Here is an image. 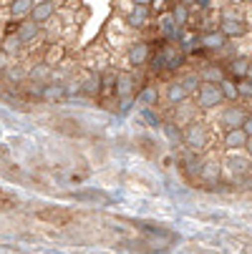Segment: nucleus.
I'll return each instance as SVG.
<instances>
[{
    "mask_svg": "<svg viewBox=\"0 0 252 254\" xmlns=\"http://www.w3.org/2000/svg\"><path fill=\"white\" fill-rule=\"evenodd\" d=\"M214 143H217V131L212 128L209 121L197 119V121L184 126V149L187 151H192L197 156H204L207 151H212Z\"/></svg>",
    "mask_w": 252,
    "mask_h": 254,
    "instance_id": "obj_1",
    "label": "nucleus"
},
{
    "mask_svg": "<svg viewBox=\"0 0 252 254\" xmlns=\"http://www.w3.org/2000/svg\"><path fill=\"white\" fill-rule=\"evenodd\" d=\"M247 116H250L247 106L240 101V103H227V106H222L220 111H217V116H214L209 124H212V128L217 131V136H220V133H225V131H230V128H242V124H245Z\"/></svg>",
    "mask_w": 252,
    "mask_h": 254,
    "instance_id": "obj_2",
    "label": "nucleus"
},
{
    "mask_svg": "<svg viewBox=\"0 0 252 254\" xmlns=\"http://www.w3.org/2000/svg\"><path fill=\"white\" fill-rule=\"evenodd\" d=\"M192 101L199 108V114H214V111H220V108L227 103L225 96H222L220 83H202L197 88V93L192 96Z\"/></svg>",
    "mask_w": 252,
    "mask_h": 254,
    "instance_id": "obj_3",
    "label": "nucleus"
},
{
    "mask_svg": "<svg viewBox=\"0 0 252 254\" xmlns=\"http://www.w3.org/2000/svg\"><path fill=\"white\" fill-rule=\"evenodd\" d=\"M124 53H126V65H129L131 70H136V68H147V65H149V61H152V56H154V48H152L149 41L139 38V41H131Z\"/></svg>",
    "mask_w": 252,
    "mask_h": 254,
    "instance_id": "obj_4",
    "label": "nucleus"
},
{
    "mask_svg": "<svg viewBox=\"0 0 252 254\" xmlns=\"http://www.w3.org/2000/svg\"><path fill=\"white\" fill-rule=\"evenodd\" d=\"M35 216H38L41 222L51 224V227H58V229H63V227H68V224L76 222V214L71 211V209H66V206H46V209H41Z\"/></svg>",
    "mask_w": 252,
    "mask_h": 254,
    "instance_id": "obj_5",
    "label": "nucleus"
},
{
    "mask_svg": "<svg viewBox=\"0 0 252 254\" xmlns=\"http://www.w3.org/2000/svg\"><path fill=\"white\" fill-rule=\"evenodd\" d=\"M124 23L129 25L131 33H144L147 28H152L154 23V13L149 5H134L126 15H124Z\"/></svg>",
    "mask_w": 252,
    "mask_h": 254,
    "instance_id": "obj_6",
    "label": "nucleus"
},
{
    "mask_svg": "<svg viewBox=\"0 0 252 254\" xmlns=\"http://www.w3.org/2000/svg\"><path fill=\"white\" fill-rule=\"evenodd\" d=\"M225 169H227V174L235 179V181H245L247 176H252L250 174V166H252V159L245 154V151H240V154H225Z\"/></svg>",
    "mask_w": 252,
    "mask_h": 254,
    "instance_id": "obj_7",
    "label": "nucleus"
},
{
    "mask_svg": "<svg viewBox=\"0 0 252 254\" xmlns=\"http://www.w3.org/2000/svg\"><path fill=\"white\" fill-rule=\"evenodd\" d=\"M247 141H250V136L245 133V128H230V131L220 133V146H222L225 154H240V151H245Z\"/></svg>",
    "mask_w": 252,
    "mask_h": 254,
    "instance_id": "obj_8",
    "label": "nucleus"
},
{
    "mask_svg": "<svg viewBox=\"0 0 252 254\" xmlns=\"http://www.w3.org/2000/svg\"><path fill=\"white\" fill-rule=\"evenodd\" d=\"M197 73H199L202 83H222L227 78L225 65L220 61H214V58H207L202 65H197Z\"/></svg>",
    "mask_w": 252,
    "mask_h": 254,
    "instance_id": "obj_9",
    "label": "nucleus"
},
{
    "mask_svg": "<svg viewBox=\"0 0 252 254\" xmlns=\"http://www.w3.org/2000/svg\"><path fill=\"white\" fill-rule=\"evenodd\" d=\"M227 46H230V41L220 33V28H214V30H204V33H202V48L209 53V58H212V56L217 58Z\"/></svg>",
    "mask_w": 252,
    "mask_h": 254,
    "instance_id": "obj_10",
    "label": "nucleus"
},
{
    "mask_svg": "<svg viewBox=\"0 0 252 254\" xmlns=\"http://www.w3.org/2000/svg\"><path fill=\"white\" fill-rule=\"evenodd\" d=\"M162 96H164V101H167L169 106H179V103H184V101L192 98V93L184 88V83L179 81V78H171V81L162 88Z\"/></svg>",
    "mask_w": 252,
    "mask_h": 254,
    "instance_id": "obj_11",
    "label": "nucleus"
},
{
    "mask_svg": "<svg viewBox=\"0 0 252 254\" xmlns=\"http://www.w3.org/2000/svg\"><path fill=\"white\" fill-rule=\"evenodd\" d=\"M58 8H61L58 0H38L35 8H33V13H30V20L38 23V25H46V23L53 20V15L58 13Z\"/></svg>",
    "mask_w": 252,
    "mask_h": 254,
    "instance_id": "obj_12",
    "label": "nucleus"
},
{
    "mask_svg": "<svg viewBox=\"0 0 252 254\" xmlns=\"http://www.w3.org/2000/svg\"><path fill=\"white\" fill-rule=\"evenodd\" d=\"M162 98H164V96H162V88H159V83H154V81L144 83V86L139 88V93H136V103H139L141 108H154Z\"/></svg>",
    "mask_w": 252,
    "mask_h": 254,
    "instance_id": "obj_13",
    "label": "nucleus"
},
{
    "mask_svg": "<svg viewBox=\"0 0 252 254\" xmlns=\"http://www.w3.org/2000/svg\"><path fill=\"white\" fill-rule=\"evenodd\" d=\"M220 33L225 35L227 41H242V38H247V35L252 33L250 28H247V23L240 18V20H220Z\"/></svg>",
    "mask_w": 252,
    "mask_h": 254,
    "instance_id": "obj_14",
    "label": "nucleus"
},
{
    "mask_svg": "<svg viewBox=\"0 0 252 254\" xmlns=\"http://www.w3.org/2000/svg\"><path fill=\"white\" fill-rule=\"evenodd\" d=\"M250 63H252V58H247V56H235V58H230L227 63H222V65H225L227 78H232V81H242V78H247Z\"/></svg>",
    "mask_w": 252,
    "mask_h": 254,
    "instance_id": "obj_15",
    "label": "nucleus"
},
{
    "mask_svg": "<svg viewBox=\"0 0 252 254\" xmlns=\"http://www.w3.org/2000/svg\"><path fill=\"white\" fill-rule=\"evenodd\" d=\"M79 88H81L84 96L98 98L101 96V73H98V70H93V68H88L86 73H84V78L79 81Z\"/></svg>",
    "mask_w": 252,
    "mask_h": 254,
    "instance_id": "obj_16",
    "label": "nucleus"
},
{
    "mask_svg": "<svg viewBox=\"0 0 252 254\" xmlns=\"http://www.w3.org/2000/svg\"><path fill=\"white\" fill-rule=\"evenodd\" d=\"M35 3H38V0H8L5 15L13 18V20H28L33 8H35Z\"/></svg>",
    "mask_w": 252,
    "mask_h": 254,
    "instance_id": "obj_17",
    "label": "nucleus"
},
{
    "mask_svg": "<svg viewBox=\"0 0 252 254\" xmlns=\"http://www.w3.org/2000/svg\"><path fill=\"white\" fill-rule=\"evenodd\" d=\"M18 38H20L25 46H33L35 41H43V28H41L38 23H33L30 18H28V20H20Z\"/></svg>",
    "mask_w": 252,
    "mask_h": 254,
    "instance_id": "obj_18",
    "label": "nucleus"
},
{
    "mask_svg": "<svg viewBox=\"0 0 252 254\" xmlns=\"http://www.w3.org/2000/svg\"><path fill=\"white\" fill-rule=\"evenodd\" d=\"M53 128L58 133H66V136H84V126L76 121V119H71V116H61L53 121Z\"/></svg>",
    "mask_w": 252,
    "mask_h": 254,
    "instance_id": "obj_19",
    "label": "nucleus"
},
{
    "mask_svg": "<svg viewBox=\"0 0 252 254\" xmlns=\"http://www.w3.org/2000/svg\"><path fill=\"white\" fill-rule=\"evenodd\" d=\"M169 13H171V18L176 20V25H182V28H189V23H192V8L189 5H184V3H169Z\"/></svg>",
    "mask_w": 252,
    "mask_h": 254,
    "instance_id": "obj_20",
    "label": "nucleus"
},
{
    "mask_svg": "<svg viewBox=\"0 0 252 254\" xmlns=\"http://www.w3.org/2000/svg\"><path fill=\"white\" fill-rule=\"evenodd\" d=\"M162 133L167 136L169 146H184V128L179 126V124H174V121H164Z\"/></svg>",
    "mask_w": 252,
    "mask_h": 254,
    "instance_id": "obj_21",
    "label": "nucleus"
},
{
    "mask_svg": "<svg viewBox=\"0 0 252 254\" xmlns=\"http://www.w3.org/2000/svg\"><path fill=\"white\" fill-rule=\"evenodd\" d=\"M0 48H3V51L13 58V56H18V53L25 48V43L18 38V33H10V35H3V43H0Z\"/></svg>",
    "mask_w": 252,
    "mask_h": 254,
    "instance_id": "obj_22",
    "label": "nucleus"
},
{
    "mask_svg": "<svg viewBox=\"0 0 252 254\" xmlns=\"http://www.w3.org/2000/svg\"><path fill=\"white\" fill-rule=\"evenodd\" d=\"M43 58H46V65H56V63H61L63 58H66V51H63V46L61 43H53V46H46V51H43Z\"/></svg>",
    "mask_w": 252,
    "mask_h": 254,
    "instance_id": "obj_23",
    "label": "nucleus"
},
{
    "mask_svg": "<svg viewBox=\"0 0 252 254\" xmlns=\"http://www.w3.org/2000/svg\"><path fill=\"white\" fill-rule=\"evenodd\" d=\"M220 88H222V96H225L227 103H240V88H237V81L225 78V81L220 83Z\"/></svg>",
    "mask_w": 252,
    "mask_h": 254,
    "instance_id": "obj_24",
    "label": "nucleus"
},
{
    "mask_svg": "<svg viewBox=\"0 0 252 254\" xmlns=\"http://www.w3.org/2000/svg\"><path fill=\"white\" fill-rule=\"evenodd\" d=\"M141 119L147 121L149 126H154V128H162V126H164L162 116H159V114H154V108H141Z\"/></svg>",
    "mask_w": 252,
    "mask_h": 254,
    "instance_id": "obj_25",
    "label": "nucleus"
},
{
    "mask_svg": "<svg viewBox=\"0 0 252 254\" xmlns=\"http://www.w3.org/2000/svg\"><path fill=\"white\" fill-rule=\"evenodd\" d=\"M13 206H18V196L5 191V189H0V211H8Z\"/></svg>",
    "mask_w": 252,
    "mask_h": 254,
    "instance_id": "obj_26",
    "label": "nucleus"
},
{
    "mask_svg": "<svg viewBox=\"0 0 252 254\" xmlns=\"http://www.w3.org/2000/svg\"><path fill=\"white\" fill-rule=\"evenodd\" d=\"M237 88H240V101H252V78H242L237 81Z\"/></svg>",
    "mask_w": 252,
    "mask_h": 254,
    "instance_id": "obj_27",
    "label": "nucleus"
},
{
    "mask_svg": "<svg viewBox=\"0 0 252 254\" xmlns=\"http://www.w3.org/2000/svg\"><path fill=\"white\" fill-rule=\"evenodd\" d=\"M136 146H139L144 154H154V149L159 151L157 141H154V138H147V136H139V138H136Z\"/></svg>",
    "mask_w": 252,
    "mask_h": 254,
    "instance_id": "obj_28",
    "label": "nucleus"
},
{
    "mask_svg": "<svg viewBox=\"0 0 252 254\" xmlns=\"http://www.w3.org/2000/svg\"><path fill=\"white\" fill-rule=\"evenodd\" d=\"M220 0H197L192 10H202V13H214V5H217Z\"/></svg>",
    "mask_w": 252,
    "mask_h": 254,
    "instance_id": "obj_29",
    "label": "nucleus"
},
{
    "mask_svg": "<svg viewBox=\"0 0 252 254\" xmlns=\"http://www.w3.org/2000/svg\"><path fill=\"white\" fill-rule=\"evenodd\" d=\"M149 8H152V13H154V15L167 13V10H169V0H152V5H149Z\"/></svg>",
    "mask_w": 252,
    "mask_h": 254,
    "instance_id": "obj_30",
    "label": "nucleus"
},
{
    "mask_svg": "<svg viewBox=\"0 0 252 254\" xmlns=\"http://www.w3.org/2000/svg\"><path fill=\"white\" fill-rule=\"evenodd\" d=\"M242 15H245V23H247V28L252 30V3H242Z\"/></svg>",
    "mask_w": 252,
    "mask_h": 254,
    "instance_id": "obj_31",
    "label": "nucleus"
},
{
    "mask_svg": "<svg viewBox=\"0 0 252 254\" xmlns=\"http://www.w3.org/2000/svg\"><path fill=\"white\" fill-rule=\"evenodd\" d=\"M242 128H245V133H247V136L252 138V116H247V119H245V124H242Z\"/></svg>",
    "mask_w": 252,
    "mask_h": 254,
    "instance_id": "obj_32",
    "label": "nucleus"
},
{
    "mask_svg": "<svg viewBox=\"0 0 252 254\" xmlns=\"http://www.w3.org/2000/svg\"><path fill=\"white\" fill-rule=\"evenodd\" d=\"M245 154H247V156H250V159H252V138H250V141H247V146H245Z\"/></svg>",
    "mask_w": 252,
    "mask_h": 254,
    "instance_id": "obj_33",
    "label": "nucleus"
},
{
    "mask_svg": "<svg viewBox=\"0 0 252 254\" xmlns=\"http://www.w3.org/2000/svg\"><path fill=\"white\" fill-rule=\"evenodd\" d=\"M134 5H152V0H134Z\"/></svg>",
    "mask_w": 252,
    "mask_h": 254,
    "instance_id": "obj_34",
    "label": "nucleus"
},
{
    "mask_svg": "<svg viewBox=\"0 0 252 254\" xmlns=\"http://www.w3.org/2000/svg\"><path fill=\"white\" fill-rule=\"evenodd\" d=\"M179 3H184V5H189V8H194V3H197V0H179Z\"/></svg>",
    "mask_w": 252,
    "mask_h": 254,
    "instance_id": "obj_35",
    "label": "nucleus"
},
{
    "mask_svg": "<svg viewBox=\"0 0 252 254\" xmlns=\"http://www.w3.org/2000/svg\"><path fill=\"white\" fill-rule=\"evenodd\" d=\"M247 78H252V63H250V70H247Z\"/></svg>",
    "mask_w": 252,
    "mask_h": 254,
    "instance_id": "obj_36",
    "label": "nucleus"
},
{
    "mask_svg": "<svg viewBox=\"0 0 252 254\" xmlns=\"http://www.w3.org/2000/svg\"><path fill=\"white\" fill-rule=\"evenodd\" d=\"M247 111H250V116H252V101L247 103Z\"/></svg>",
    "mask_w": 252,
    "mask_h": 254,
    "instance_id": "obj_37",
    "label": "nucleus"
},
{
    "mask_svg": "<svg viewBox=\"0 0 252 254\" xmlns=\"http://www.w3.org/2000/svg\"><path fill=\"white\" fill-rule=\"evenodd\" d=\"M0 33H3V23H0Z\"/></svg>",
    "mask_w": 252,
    "mask_h": 254,
    "instance_id": "obj_38",
    "label": "nucleus"
},
{
    "mask_svg": "<svg viewBox=\"0 0 252 254\" xmlns=\"http://www.w3.org/2000/svg\"><path fill=\"white\" fill-rule=\"evenodd\" d=\"M250 174H252V166H250Z\"/></svg>",
    "mask_w": 252,
    "mask_h": 254,
    "instance_id": "obj_39",
    "label": "nucleus"
}]
</instances>
